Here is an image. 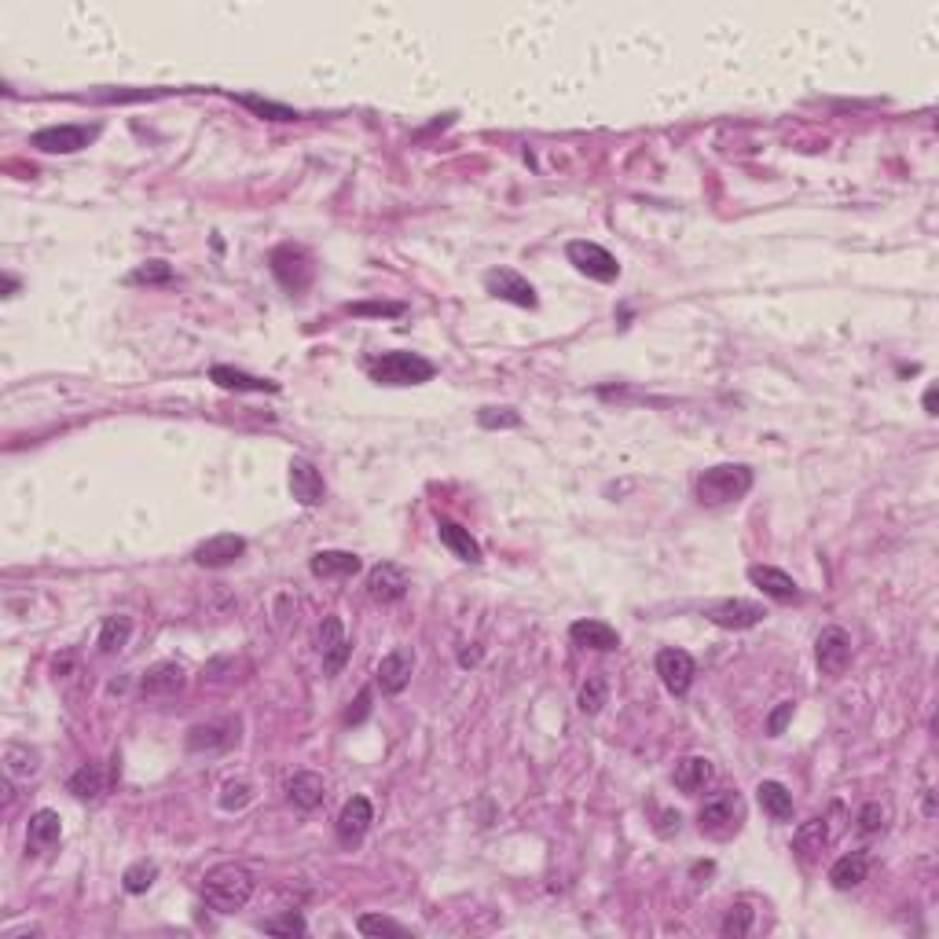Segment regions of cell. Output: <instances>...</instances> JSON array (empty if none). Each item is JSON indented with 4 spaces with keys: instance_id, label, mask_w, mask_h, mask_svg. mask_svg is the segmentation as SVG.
<instances>
[{
    "instance_id": "cell-43",
    "label": "cell",
    "mask_w": 939,
    "mask_h": 939,
    "mask_svg": "<svg viewBox=\"0 0 939 939\" xmlns=\"http://www.w3.org/2000/svg\"><path fill=\"white\" fill-rule=\"evenodd\" d=\"M793 712H796V701H782V705H778V708L771 712V716H767V734H771V738L785 734V727H789Z\"/></svg>"
},
{
    "instance_id": "cell-39",
    "label": "cell",
    "mask_w": 939,
    "mask_h": 939,
    "mask_svg": "<svg viewBox=\"0 0 939 939\" xmlns=\"http://www.w3.org/2000/svg\"><path fill=\"white\" fill-rule=\"evenodd\" d=\"M752 910L749 903H734L727 910V921H723V936H749L752 932Z\"/></svg>"
},
{
    "instance_id": "cell-7",
    "label": "cell",
    "mask_w": 939,
    "mask_h": 939,
    "mask_svg": "<svg viewBox=\"0 0 939 939\" xmlns=\"http://www.w3.org/2000/svg\"><path fill=\"white\" fill-rule=\"evenodd\" d=\"M100 136V125H48L30 136V144L45 155H78Z\"/></svg>"
},
{
    "instance_id": "cell-50",
    "label": "cell",
    "mask_w": 939,
    "mask_h": 939,
    "mask_svg": "<svg viewBox=\"0 0 939 939\" xmlns=\"http://www.w3.org/2000/svg\"><path fill=\"white\" fill-rule=\"evenodd\" d=\"M4 290H8V298H12L15 290H19V279H12V276H4Z\"/></svg>"
},
{
    "instance_id": "cell-18",
    "label": "cell",
    "mask_w": 939,
    "mask_h": 939,
    "mask_svg": "<svg viewBox=\"0 0 939 939\" xmlns=\"http://www.w3.org/2000/svg\"><path fill=\"white\" fill-rule=\"evenodd\" d=\"M63 840V818L52 811V807H41L30 815V826H26V851L30 855H45Z\"/></svg>"
},
{
    "instance_id": "cell-20",
    "label": "cell",
    "mask_w": 939,
    "mask_h": 939,
    "mask_svg": "<svg viewBox=\"0 0 939 939\" xmlns=\"http://www.w3.org/2000/svg\"><path fill=\"white\" fill-rule=\"evenodd\" d=\"M184 690V668L177 661H158L151 664L140 679V694L144 697H173Z\"/></svg>"
},
{
    "instance_id": "cell-30",
    "label": "cell",
    "mask_w": 939,
    "mask_h": 939,
    "mask_svg": "<svg viewBox=\"0 0 939 939\" xmlns=\"http://www.w3.org/2000/svg\"><path fill=\"white\" fill-rule=\"evenodd\" d=\"M756 800H760V807L767 811L771 818H778V822H785V818H793V793L785 789L782 782H760L756 785Z\"/></svg>"
},
{
    "instance_id": "cell-10",
    "label": "cell",
    "mask_w": 939,
    "mask_h": 939,
    "mask_svg": "<svg viewBox=\"0 0 939 939\" xmlns=\"http://www.w3.org/2000/svg\"><path fill=\"white\" fill-rule=\"evenodd\" d=\"M716 628H727V631H745V628H756V624H763L767 620V609L760 606V602H749V598H723V602H716V606L705 613Z\"/></svg>"
},
{
    "instance_id": "cell-27",
    "label": "cell",
    "mask_w": 939,
    "mask_h": 939,
    "mask_svg": "<svg viewBox=\"0 0 939 939\" xmlns=\"http://www.w3.org/2000/svg\"><path fill=\"white\" fill-rule=\"evenodd\" d=\"M309 569H312V576H320V580H334V576H356L364 569V562H360V554H353V551H320V554H312Z\"/></svg>"
},
{
    "instance_id": "cell-26",
    "label": "cell",
    "mask_w": 939,
    "mask_h": 939,
    "mask_svg": "<svg viewBox=\"0 0 939 939\" xmlns=\"http://www.w3.org/2000/svg\"><path fill=\"white\" fill-rule=\"evenodd\" d=\"M866 873H870V855H866V851H848V855H840V859L829 866V884H833L837 892H848V888L866 881Z\"/></svg>"
},
{
    "instance_id": "cell-41",
    "label": "cell",
    "mask_w": 939,
    "mask_h": 939,
    "mask_svg": "<svg viewBox=\"0 0 939 939\" xmlns=\"http://www.w3.org/2000/svg\"><path fill=\"white\" fill-rule=\"evenodd\" d=\"M169 279H173V268L166 261H147L129 276V283H169Z\"/></svg>"
},
{
    "instance_id": "cell-47",
    "label": "cell",
    "mask_w": 939,
    "mask_h": 939,
    "mask_svg": "<svg viewBox=\"0 0 939 939\" xmlns=\"http://www.w3.org/2000/svg\"><path fill=\"white\" fill-rule=\"evenodd\" d=\"M679 829H683V815H679V811H661L657 833H661V837H672V833H679Z\"/></svg>"
},
{
    "instance_id": "cell-22",
    "label": "cell",
    "mask_w": 939,
    "mask_h": 939,
    "mask_svg": "<svg viewBox=\"0 0 939 939\" xmlns=\"http://www.w3.org/2000/svg\"><path fill=\"white\" fill-rule=\"evenodd\" d=\"M437 536H441V543L455 554V558H459V562H466V565H481V562H485L481 543H477L474 536H470V529H463L459 521L441 518V521H437Z\"/></svg>"
},
{
    "instance_id": "cell-8",
    "label": "cell",
    "mask_w": 939,
    "mask_h": 939,
    "mask_svg": "<svg viewBox=\"0 0 939 939\" xmlns=\"http://www.w3.org/2000/svg\"><path fill=\"white\" fill-rule=\"evenodd\" d=\"M485 290L492 294V298L518 305V309H536V305H540L536 287H532L521 272H514V268H492V272L485 276Z\"/></svg>"
},
{
    "instance_id": "cell-25",
    "label": "cell",
    "mask_w": 939,
    "mask_h": 939,
    "mask_svg": "<svg viewBox=\"0 0 939 939\" xmlns=\"http://www.w3.org/2000/svg\"><path fill=\"white\" fill-rule=\"evenodd\" d=\"M712 760L708 756H686V760H679L675 763V774H672V782H675V789L679 793H686V796H694V793H701L708 782H712Z\"/></svg>"
},
{
    "instance_id": "cell-13",
    "label": "cell",
    "mask_w": 939,
    "mask_h": 939,
    "mask_svg": "<svg viewBox=\"0 0 939 939\" xmlns=\"http://www.w3.org/2000/svg\"><path fill=\"white\" fill-rule=\"evenodd\" d=\"M371 822H375V807H371V800H367V796H353V800H345V807L338 811L334 833H338V840H342L345 848H353V844L364 840V833L371 829Z\"/></svg>"
},
{
    "instance_id": "cell-28",
    "label": "cell",
    "mask_w": 939,
    "mask_h": 939,
    "mask_svg": "<svg viewBox=\"0 0 939 939\" xmlns=\"http://www.w3.org/2000/svg\"><path fill=\"white\" fill-rule=\"evenodd\" d=\"M210 378L221 389H232V393H279V382H268V378L246 375V371H235V367L217 364L210 371Z\"/></svg>"
},
{
    "instance_id": "cell-45",
    "label": "cell",
    "mask_w": 939,
    "mask_h": 939,
    "mask_svg": "<svg viewBox=\"0 0 939 939\" xmlns=\"http://www.w3.org/2000/svg\"><path fill=\"white\" fill-rule=\"evenodd\" d=\"M859 829L862 833H877V829H884V807L881 804H866L859 811Z\"/></svg>"
},
{
    "instance_id": "cell-36",
    "label": "cell",
    "mask_w": 939,
    "mask_h": 939,
    "mask_svg": "<svg viewBox=\"0 0 939 939\" xmlns=\"http://www.w3.org/2000/svg\"><path fill=\"white\" fill-rule=\"evenodd\" d=\"M609 697V686L602 675H591L584 686H580V712H587V716H595V712H602V705H606Z\"/></svg>"
},
{
    "instance_id": "cell-16",
    "label": "cell",
    "mask_w": 939,
    "mask_h": 939,
    "mask_svg": "<svg viewBox=\"0 0 939 939\" xmlns=\"http://www.w3.org/2000/svg\"><path fill=\"white\" fill-rule=\"evenodd\" d=\"M290 496L298 499L301 507H320L323 496H327L323 474L309 459H290Z\"/></svg>"
},
{
    "instance_id": "cell-24",
    "label": "cell",
    "mask_w": 939,
    "mask_h": 939,
    "mask_svg": "<svg viewBox=\"0 0 939 939\" xmlns=\"http://www.w3.org/2000/svg\"><path fill=\"white\" fill-rule=\"evenodd\" d=\"M235 741H239L235 723H199L188 730V752H224Z\"/></svg>"
},
{
    "instance_id": "cell-40",
    "label": "cell",
    "mask_w": 939,
    "mask_h": 939,
    "mask_svg": "<svg viewBox=\"0 0 939 939\" xmlns=\"http://www.w3.org/2000/svg\"><path fill=\"white\" fill-rule=\"evenodd\" d=\"M356 928H360L364 936H408V928L404 925L389 921V917H378V914H364L360 921H356Z\"/></svg>"
},
{
    "instance_id": "cell-46",
    "label": "cell",
    "mask_w": 939,
    "mask_h": 939,
    "mask_svg": "<svg viewBox=\"0 0 939 939\" xmlns=\"http://www.w3.org/2000/svg\"><path fill=\"white\" fill-rule=\"evenodd\" d=\"M367 716H371V690H360V694H356V705L345 712V723L356 727V723H364Z\"/></svg>"
},
{
    "instance_id": "cell-21",
    "label": "cell",
    "mask_w": 939,
    "mask_h": 939,
    "mask_svg": "<svg viewBox=\"0 0 939 939\" xmlns=\"http://www.w3.org/2000/svg\"><path fill=\"white\" fill-rule=\"evenodd\" d=\"M829 844V822L826 818H807V822H800L793 833V855L804 866H811V862L826 851Z\"/></svg>"
},
{
    "instance_id": "cell-48",
    "label": "cell",
    "mask_w": 939,
    "mask_h": 939,
    "mask_svg": "<svg viewBox=\"0 0 939 939\" xmlns=\"http://www.w3.org/2000/svg\"><path fill=\"white\" fill-rule=\"evenodd\" d=\"M477 661H481V650H463V653H459V664H463V668H470V664H477Z\"/></svg>"
},
{
    "instance_id": "cell-35",
    "label": "cell",
    "mask_w": 939,
    "mask_h": 939,
    "mask_svg": "<svg viewBox=\"0 0 939 939\" xmlns=\"http://www.w3.org/2000/svg\"><path fill=\"white\" fill-rule=\"evenodd\" d=\"M155 877H158V866L155 862H147V859H140V862H133L129 870L122 873V888L129 895H144L151 884H155Z\"/></svg>"
},
{
    "instance_id": "cell-19",
    "label": "cell",
    "mask_w": 939,
    "mask_h": 939,
    "mask_svg": "<svg viewBox=\"0 0 939 939\" xmlns=\"http://www.w3.org/2000/svg\"><path fill=\"white\" fill-rule=\"evenodd\" d=\"M749 580L760 587L767 598H774V602H785V606H789V602H800L796 580L789 573H782V569H774V565H752Z\"/></svg>"
},
{
    "instance_id": "cell-15",
    "label": "cell",
    "mask_w": 939,
    "mask_h": 939,
    "mask_svg": "<svg viewBox=\"0 0 939 939\" xmlns=\"http://www.w3.org/2000/svg\"><path fill=\"white\" fill-rule=\"evenodd\" d=\"M349 639H345V628L342 620L334 617H323L320 624V657H323V675H338L345 668V661H349Z\"/></svg>"
},
{
    "instance_id": "cell-3",
    "label": "cell",
    "mask_w": 939,
    "mask_h": 939,
    "mask_svg": "<svg viewBox=\"0 0 939 939\" xmlns=\"http://www.w3.org/2000/svg\"><path fill=\"white\" fill-rule=\"evenodd\" d=\"M367 371H371V378H375L378 386H422V382H430V378L437 375V367H433L426 356L404 353V349L382 353Z\"/></svg>"
},
{
    "instance_id": "cell-17",
    "label": "cell",
    "mask_w": 939,
    "mask_h": 939,
    "mask_svg": "<svg viewBox=\"0 0 939 939\" xmlns=\"http://www.w3.org/2000/svg\"><path fill=\"white\" fill-rule=\"evenodd\" d=\"M408 587H411L408 573L393 562H378L367 573V595L375 598V602H400V598L408 595Z\"/></svg>"
},
{
    "instance_id": "cell-38",
    "label": "cell",
    "mask_w": 939,
    "mask_h": 939,
    "mask_svg": "<svg viewBox=\"0 0 939 939\" xmlns=\"http://www.w3.org/2000/svg\"><path fill=\"white\" fill-rule=\"evenodd\" d=\"M477 422L485 430H514V426H521V415L514 408H481L477 411Z\"/></svg>"
},
{
    "instance_id": "cell-42",
    "label": "cell",
    "mask_w": 939,
    "mask_h": 939,
    "mask_svg": "<svg viewBox=\"0 0 939 939\" xmlns=\"http://www.w3.org/2000/svg\"><path fill=\"white\" fill-rule=\"evenodd\" d=\"M265 932H272V936H305V921H301V914L290 910L287 917H268Z\"/></svg>"
},
{
    "instance_id": "cell-37",
    "label": "cell",
    "mask_w": 939,
    "mask_h": 939,
    "mask_svg": "<svg viewBox=\"0 0 939 939\" xmlns=\"http://www.w3.org/2000/svg\"><path fill=\"white\" fill-rule=\"evenodd\" d=\"M250 800H254V785L246 782V778H232V782L221 785V807L224 811H243Z\"/></svg>"
},
{
    "instance_id": "cell-12",
    "label": "cell",
    "mask_w": 939,
    "mask_h": 939,
    "mask_svg": "<svg viewBox=\"0 0 939 939\" xmlns=\"http://www.w3.org/2000/svg\"><path fill=\"white\" fill-rule=\"evenodd\" d=\"M243 554H246L243 536H235V532H217V536H210V540H202L191 558H195V565H202V569H224V565L239 562Z\"/></svg>"
},
{
    "instance_id": "cell-23",
    "label": "cell",
    "mask_w": 939,
    "mask_h": 939,
    "mask_svg": "<svg viewBox=\"0 0 939 939\" xmlns=\"http://www.w3.org/2000/svg\"><path fill=\"white\" fill-rule=\"evenodd\" d=\"M569 639L576 642V646H584V650H598V653H613L620 646V635L617 628H609L606 620H576L573 628H569Z\"/></svg>"
},
{
    "instance_id": "cell-2",
    "label": "cell",
    "mask_w": 939,
    "mask_h": 939,
    "mask_svg": "<svg viewBox=\"0 0 939 939\" xmlns=\"http://www.w3.org/2000/svg\"><path fill=\"white\" fill-rule=\"evenodd\" d=\"M752 485H756V474L745 463H719L697 477V499L705 507H730L749 496Z\"/></svg>"
},
{
    "instance_id": "cell-33",
    "label": "cell",
    "mask_w": 939,
    "mask_h": 939,
    "mask_svg": "<svg viewBox=\"0 0 939 939\" xmlns=\"http://www.w3.org/2000/svg\"><path fill=\"white\" fill-rule=\"evenodd\" d=\"M129 639H133V617L114 613V617L103 620V628H100V650L103 653L125 650V646H129Z\"/></svg>"
},
{
    "instance_id": "cell-32",
    "label": "cell",
    "mask_w": 939,
    "mask_h": 939,
    "mask_svg": "<svg viewBox=\"0 0 939 939\" xmlns=\"http://www.w3.org/2000/svg\"><path fill=\"white\" fill-rule=\"evenodd\" d=\"M4 771L15 782H26V778H34L41 771V756L34 749H26V745H8L4 749Z\"/></svg>"
},
{
    "instance_id": "cell-5",
    "label": "cell",
    "mask_w": 939,
    "mask_h": 939,
    "mask_svg": "<svg viewBox=\"0 0 939 939\" xmlns=\"http://www.w3.org/2000/svg\"><path fill=\"white\" fill-rule=\"evenodd\" d=\"M268 265H272V276H276L287 290H294V294H301V290L316 279V261H312L309 250L298 246V243L276 246L272 257H268Z\"/></svg>"
},
{
    "instance_id": "cell-44",
    "label": "cell",
    "mask_w": 939,
    "mask_h": 939,
    "mask_svg": "<svg viewBox=\"0 0 939 939\" xmlns=\"http://www.w3.org/2000/svg\"><path fill=\"white\" fill-rule=\"evenodd\" d=\"M353 316H404V305H378V301H360V305H349Z\"/></svg>"
},
{
    "instance_id": "cell-11",
    "label": "cell",
    "mask_w": 939,
    "mask_h": 939,
    "mask_svg": "<svg viewBox=\"0 0 939 939\" xmlns=\"http://www.w3.org/2000/svg\"><path fill=\"white\" fill-rule=\"evenodd\" d=\"M815 661L822 675H844L851 664V635L844 628H826L815 639Z\"/></svg>"
},
{
    "instance_id": "cell-6",
    "label": "cell",
    "mask_w": 939,
    "mask_h": 939,
    "mask_svg": "<svg viewBox=\"0 0 939 939\" xmlns=\"http://www.w3.org/2000/svg\"><path fill=\"white\" fill-rule=\"evenodd\" d=\"M565 257H569V265H573L580 276L595 279V283H617L620 279V261L609 254L606 246L587 243V239H573V243L565 246Z\"/></svg>"
},
{
    "instance_id": "cell-9",
    "label": "cell",
    "mask_w": 939,
    "mask_h": 939,
    "mask_svg": "<svg viewBox=\"0 0 939 939\" xmlns=\"http://www.w3.org/2000/svg\"><path fill=\"white\" fill-rule=\"evenodd\" d=\"M657 675H661L664 690L672 697H686L690 694V686H694V675H697V664L694 657L686 650H675V646H668V650L657 653Z\"/></svg>"
},
{
    "instance_id": "cell-31",
    "label": "cell",
    "mask_w": 939,
    "mask_h": 939,
    "mask_svg": "<svg viewBox=\"0 0 939 939\" xmlns=\"http://www.w3.org/2000/svg\"><path fill=\"white\" fill-rule=\"evenodd\" d=\"M67 789L78 796V800H100L103 789H107V778H103L100 763H85V767H78V771L70 774Z\"/></svg>"
},
{
    "instance_id": "cell-29",
    "label": "cell",
    "mask_w": 939,
    "mask_h": 939,
    "mask_svg": "<svg viewBox=\"0 0 939 939\" xmlns=\"http://www.w3.org/2000/svg\"><path fill=\"white\" fill-rule=\"evenodd\" d=\"M287 796H290V804L301 807V811H316V807L323 804V796H327V785H323L320 774L301 771L287 782Z\"/></svg>"
},
{
    "instance_id": "cell-1",
    "label": "cell",
    "mask_w": 939,
    "mask_h": 939,
    "mask_svg": "<svg viewBox=\"0 0 939 939\" xmlns=\"http://www.w3.org/2000/svg\"><path fill=\"white\" fill-rule=\"evenodd\" d=\"M254 873L246 870L243 862H221V866H213L206 877H202V895H206V903L217 910V914H235V910H243L250 899H254Z\"/></svg>"
},
{
    "instance_id": "cell-14",
    "label": "cell",
    "mask_w": 939,
    "mask_h": 939,
    "mask_svg": "<svg viewBox=\"0 0 939 939\" xmlns=\"http://www.w3.org/2000/svg\"><path fill=\"white\" fill-rule=\"evenodd\" d=\"M411 672H415V650L411 646H397V650H389L378 661L375 683L382 686V694H400L411 683Z\"/></svg>"
},
{
    "instance_id": "cell-4",
    "label": "cell",
    "mask_w": 939,
    "mask_h": 939,
    "mask_svg": "<svg viewBox=\"0 0 939 939\" xmlns=\"http://www.w3.org/2000/svg\"><path fill=\"white\" fill-rule=\"evenodd\" d=\"M745 822V804L738 793H716L708 796L701 811H697V826L712 840H730Z\"/></svg>"
},
{
    "instance_id": "cell-34",
    "label": "cell",
    "mask_w": 939,
    "mask_h": 939,
    "mask_svg": "<svg viewBox=\"0 0 939 939\" xmlns=\"http://www.w3.org/2000/svg\"><path fill=\"white\" fill-rule=\"evenodd\" d=\"M235 103L246 107V111H254L257 118H268V122H294V118H301L298 111H290L283 103L261 100V96H235Z\"/></svg>"
},
{
    "instance_id": "cell-49",
    "label": "cell",
    "mask_w": 939,
    "mask_h": 939,
    "mask_svg": "<svg viewBox=\"0 0 939 939\" xmlns=\"http://www.w3.org/2000/svg\"><path fill=\"white\" fill-rule=\"evenodd\" d=\"M925 411L928 415H936V386L925 389Z\"/></svg>"
}]
</instances>
